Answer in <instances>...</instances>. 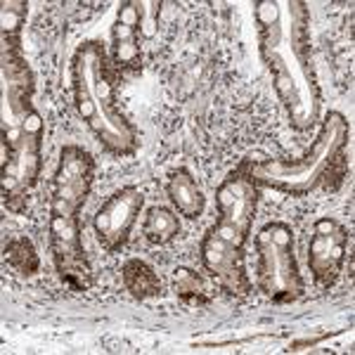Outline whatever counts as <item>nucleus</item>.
<instances>
[{
  "label": "nucleus",
  "mask_w": 355,
  "mask_h": 355,
  "mask_svg": "<svg viewBox=\"0 0 355 355\" xmlns=\"http://www.w3.org/2000/svg\"><path fill=\"white\" fill-rule=\"evenodd\" d=\"M259 55L272 78L277 100L296 133L320 123L322 88L311 55V12L301 0H256Z\"/></svg>",
  "instance_id": "obj_1"
},
{
  "label": "nucleus",
  "mask_w": 355,
  "mask_h": 355,
  "mask_svg": "<svg viewBox=\"0 0 355 355\" xmlns=\"http://www.w3.org/2000/svg\"><path fill=\"white\" fill-rule=\"evenodd\" d=\"M0 28H3V45L21 50V26L26 21L28 3L24 0H3L0 5Z\"/></svg>",
  "instance_id": "obj_16"
},
{
  "label": "nucleus",
  "mask_w": 355,
  "mask_h": 355,
  "mask_svg": "<svg viewBox=\"0 0 355 355\" xmlns=\"http://www.w3.org/2000/svg\"><path fill=\"white\" fill-rule=\"evenodd\" d=\"M142 19H145V5L142 3H135V0H125L116 8V21L121 24L130 26V28H140L142 26Z\"/></svg>",
  "instance_id": "obj_19"
},
{
  "label": "nucleus",
  "mask_w": 355,
  "mask_h": 355,
  "mask_svg": "<svg viewBox=\"0 0 355 355\" xmlns=\"http://www.w3.org/2000/svg\"><path fill=\"white\" fill-rule=\"evenodd\" d=\"M199 259H202L204 270L214 279L227 296H249L254 284L249 279L244 266V249L216 234L214 230H206L202 244H199Z\"/></svg>",
  "instance_id": "obj_10"
},
{
  "label": "nucleus",
  "mask_w": 355,
  "mask_h": 355,
  "mask_svg": "<svg viewBox=\"0 0 355 355\" xmlns=\"http://www.w3.org/2000/svg\"><path fill=\"white\" fill-rule=\"evenodd\" d=\"M50 251L60 279L73 291H88L93 287V268L85 256L78 216L50 214Z\"/></svg>",
  "instance_id": "obj_8"
},
{
  "label": "nucleus",
  "mask_w": 355,
  "mask_h": 355,
  "mask_svg": "<svg viewBox=\"0 0 355 355\" xmlns=\"http://www.w3.org/2000/svg\"><path fill=\"white\" fill-rule=\"evenodd\" d=\"M5 263L19 277H33L41 270V259H38L36 246L28 237H15L5 244Z\"/></svg>",
  "instance_id": "obj_15"
},
{
  "label": "nucleus",
  "mask_w": 355,
  "mask_h": 355,
  "mask_svg": "<svg viewBox=\"0 0 355 355\" xmlns=\"http://www.w3.org/2000/svg\"><path fill=\"white\" fill-rule=\"evenodd\" d=\"M71 97L76 114L102 147L114 157H128L137 150V130L116 107L114 76L105 45L83 41L71 55Z\"/></svg>",
  "instance_id": "obj_4"
},
{
  "label": "nucleus",
  "mask_w": 355,
  "mask_h": 355,
  "mask_svg": "<svg viewBox=\"0 0 355 355\" xmlns=\"http://www.w3.org/2000/svg\"><path fill=\"white\" fill-rule=\"evenodd\" d=\"M348 232L339 220L320 218L313 225V237L308 242V268L320 287L329 289L339 279L346 261Z\"/></svg>",
  "instance_id": "obj_11"
},
{
  "label": "nucleus",
  "mask_w": 355,
  "mask_h": 355,
  "mask_svg": "<svg viewBox=\"0 0 355 355\" xmlns=\"http://www.w3.org/2000/svg\"><path fill=\"white\" fill-rule=\"evenodd\" d=\"M166 194H168L171 204L175 206L178 214L185 216L187 220H197L204 216L206 197L187 168L171 171L168 180H166Z\"/></svg>",
  "instance_id": "obj_12"
},
{
  "label": "nucleus",
  "mask_w": 355,
  "mask_h": 355,
  "mask_svg": "<svg viewBox=\"0 0 355 355\" xmlns=\"http://www.w3.org/2000/svg\"><path fill=\"white\" fill-rule=\"evenodd\" d=\"M121 279L125 291L137 301H147L162 294V279H159V275L154 272L150 263L140 259H128L123 263Z\"/></svg>",
  "instance_id": "obj_13"
},
{
  "label": "nucleus",
  "mask_w": 355,
  "mask_h": 355,
  "mask_svg": "<svg viewBox=\"0 0 355 355\" xmlns=\"http://www.w3.org/2000/svg\"><path fill=\"white\" fill-rule=\"evenodd\" d=\"M142 53H140V43L135 41H123V43H112V64L123 71H135L142 64Z\"/></svg>",
  "instance_id": "obj_18"
},
{
  "label": "nucleus",
  "mask_w": 355,
  "mask_h": 355,
  "mask_svg": "<svg viewBox=\"0 0 355 355\" xmlns=\"http://www.w3.org/2000/svg\"><path fill=\"white\" fill-rule=\"evenodd\" d=\"M180 220L171 209L166 206H152L145 214V223H142V234L154 246H166L175 242L180 237Z\"/></svg>",
  "instance_id": "obj_14"
},
{
  "label": "nucleus",
  "mask_w": 355,
  "mask_h": 355,
  "mask_svg": "<svg viewBox=\"0 0 355 355\" xmlns=\"http://www.w3.org/2000/svg\"><path fill=\"white\" fill-rule=\"evenodd\" d=\"M137 38V31L130 26L121 24V21H114L112 26V43H123V41H135Z\"/></svg>",
  "instance_id": "obj_20"
},
{
  "label": "nucleus",
  "mask_w": 355,
  "mask_h": 355,
  "mask_svg": "<svg viewBox=\"0 0 355 355\" xmlns=\"http://www.w3.org/2000/svg\"><path fill=\"white\" fill-rule=\"evenodd\" d=\"M351 137V125L341 112H329L320 121L311 150L299 159H244L239 168L259 187L303 197L318 187L336 190L346 173L343 150Z\"/></svg>",
  "instance_id": "obj_3"
},
{
  "label": "nucleus",
  "mask_w": 355,
  "mask_h": 355,
  "mask_svg": "<svg viewBox=\"0 0 355 355\" xmlns=\"http://www.w3.org/2000/svg\"><path fill=\"white\" fill-rule=\"evenodd\" d=\"M259 197L261 187L237 166L216 190V206L220 218L211 225V230L220 234L225 242L246 249L256 209H259Z\"/></svg>",
  "instance_id": "obj_6"
},
{
  "label": "nucleus",
  "mask_w": 355,
  "mask_h": 355,
  "mask_svg": "<svg viewBox=\"0 0 355 355\" xmlns=\"http://www.w3.org/2000/svg\"><path fill=\"white\" fill-rule=\"evenodd\" d=\"M145 206V194L137 187H121L107 199L93 216V230L97 244L110 254L121 251L128 244L133 225Z\"/></svg>",
  "instance_id": "obj_9"
},
{
  "label": "nucleus",
  "mask_w": 355,
  "mask_h": 355,
  "mask_svg": "<svg viewBox=\"0 0 355 355\" xmlns=\"http://www.w3.org/2000/svg\"><path fill=\"white\" fill-rule=\"evenodd\" d=\"M173 291L178 299L182 301H202L206 303L204 296V282L192 268H175L173 270Z\"/></svg>",
  "instance_id": "obj_17"
},
{
  "label": "nucleus",
  "mask_w": 355,
  "mask_h": 355,
  "mask_svg": "<svg viewBox=\"0 0 355 355\" xmlns=\"http://www.w3.org/2000/svg\"><path fill=\"white\" fill-rule=\"evenodd\" d=\"M95 159L81 145H64L50 180V214L78 216L93 190Z\"/></svg>",
  "instance_id": "obj_7"
},
{
  "label": "nucleus",
  "mask_w": 355,
  "mask_h": 355,
  "mask_svg": "<svg viewBox=\"0 0 355 355\" xmlns=\"http://www.w3.org/2000/svg\"><path fill=\"white\" fill-rule=\"evenodd\" d=\"M256 287L272 303H294L306 291L294 251V230L282 220L266 223L256 234Z\"/></svg>",
  "instance_id": "obj_5"
},
{
  "label": "nucleus",
  "mask_w": 355,
  "mask_h": 355,
  "mask_svg": "<svg viewBox=\"0 0 355 355\" xmlns=\"http://www.w3.org/2000/svg\"><path fill=\"white\" fill-rule=\"evenodd\" d=\"M3 204L21 214L43 171L45 123L33 105L36 81L19 48L3 45Z\"/></svg>",
  "instance_id": "obj_2"
}]
</instances>
